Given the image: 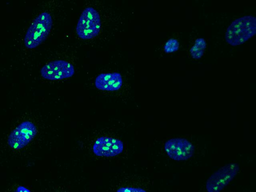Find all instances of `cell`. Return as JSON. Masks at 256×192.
Listing matches in <instances>:
<instances>
[{
  "label": "cell",
  "instance_id": "12",
  "mask_svg": "<svg viewBox=\"0 0 256 192\" xmlns=\"http://www.w3.org/2000/svg\"><path fill=\"white\" fill-rule=\"evenodd\" d=\"M116 192H147L144 190L140 188L122 187L118 188Z\"/></svg>",
  "mask_w": 256,
  "mask_h": 192
},
{
  "label": "cell",
  "instance_id": "3",
  "mask_svg": "<svg viewBox=\"0 0 256 192\" xmlns=\"http://www.w3.org/2000/svg\"><path fill=\"white\" fill-rule=\"evenodd\" d=\"M101 20L98 12L88 6L82 12L76 26V32L79 38L89 40L97 36L101 28Z\"/></svg>",
  "mask_w": 256,
  "mask_h": 192
},
{
  "label": "cell",
  "instance_id": "8",
  "mask_svg": "<svg viewBox=\"0 0 256 192\" xmlns=\"http://www.w3.org/2000/svg\"><path fill=\"white\" fill-rule=\"evenodd\" d=\"M124 149L122 142L117 138L102 136L98 138L93 146L94 154L100 156H114Z\"/></svg>",
  "mask_w": 256,
  "mask_h": 192
},
{
  "label": "cell",
  "instance_id": "1",
  "mask_svg": "<svg viewBox=\"0 0 256 192\" xmlns=\"http://www.w3.org/2000/svg\"><path fill=\"white\" fill-rule=\"evenodd\" d=\"M256 33V18L246 16L236 18L228 26L225 34L226 42L231 46L242 44Z\"/></svg>",
  "mask_w": 256,
  "mask_h": 192
},
{
  "label": "cell",
  "instance_id": "5",
  "mask_svg": "<svg viewBox=\"0 0 256 192\" xmlns=\"http://www.w3.org/2000/svg\"><path fill=\"white\" fill-rule=\"evenodd\" d=\"M37 128L32 122L26 120L18 125L10 134L8 146L14 149H20L27 146L35 137Z\"/></svg>",
  "mask_w": 256,
  "mask_h": 192
},
{
  "label": "cell",
  "instance_id": "4",
  "mask_svg": "<svg viewBox=\"0 0 256 192\" xmlns=\"http://www.w3.org/2000/svg\"><path fill=\"white\" fill-rule=\"evenodd\" d=\"M239 170L240 166L236 163L231 162L222 166L207 180V192H220L232 180Z\"/></svg>",
  "mask_w": 256,
  "mask_h": 192
},
{
  "label": "cell",
  "instance_id": "9",
  "mask_svg": "<svg viewBox=\"0 0 256 192\" xmlns=\"http://www.w3.org/2000/svg\"><path fill=\"white\" fill-rule=\"evenodd\" d=\"M122 82V75L118 72L100 74L94 81L95 86L98 89L111 92L120 89Z\"/></svg>",
  "mask_w": 256,
  "mask_h": 192
},
{
  "label": "cell",
  "instance_id": "13",
  "mask_svg": "<svg viewBox=\"0 0 256 192\" xmlns=\"http://www.w3.org/2000/svg\"><path fill=\"white\" fill-rule=\"evenodd\" d=\"M194 44L197 46L204 50H205L206 46V40H204V39L202 38H197L195 40Z\"/></svg>",
  "mask_w": 256,
  "mask_h": 192
},
{
  "label": "cell",
  "instance_id": "10",
  "mask_svg": "<svg viewBox=\"0 0 256 192\" xmlns=\"http://www.w3.org/2000/svg\"><path fill=\"white\" fill-rule=\"evenodd\" d=\"M179 42L177 40L170 38L168 40L164 46V49L166 53H172L178 50Z\"/></svg>",
  "mask_w": 256,
  "mask_h": 192
},
{
  "label": "cell",
  "instance_id": "2",
  "mask_svg": "<svg viewBox=\"0 0 256 192\" xmlns=\"http://www.w3.org/2000/svg\"><path fill=\"white\" fill-rule=\"evenodd\" d=\"M52 18L50 14L42 12L32 21L27 30L24 38V44L28 48H34L49 35L52 26Z\"/></svg>",
  "mask_w": 256,
  "mask_h": 192
},
{
  "label": "cell",
  "instance_id": "6",
  "mask_svg": "<svg viewBox=\"0 0 256 192\" xmlns=\"http://www.w3.org/2000/svg\"><path fill=\"white\" fill-rule=\"evenodd\" d=\"M74 68L69 62L62 60H54L44 65L40 69L41 76L50 80H56L72 77Z\"/></svg>",
  "mask_w": 256,
  "mask_h": 192
},
{
  "label": "cell",
  "instance_id": "14",
  "mask_svg": "<svg viewBox=\"0 0 256 192\" xmlns=\"http://www.w3.org/2000/svg\"><path fill=\"white\" fill-rule=\"evenodd\" d=\"M14 192H31L28 188L24 186H18Z\"/></svg>",
  "mask_w": 256,
  "mask_h": 192
},
{
  "label": "cell",
  "instance_id": "7",
  "mask_svg": "<svg viewBox=\"0 0 256 192\" xmlns=\"http://www.w3.org/2000/svg\"><path fill=\"white\" fill-rule=\"evenodd\" d=\"M164 150L168 156L176 161L186 160L190 158L194 152V145L184 138H173L164 144Z\"/></svg>",
  "mask_w": 256,
  "mask_h": 192
},
{
  "label": "cell",
  "instance_id": "11",
  "mask_svg": "<svg viewBox=\"0 0 256 192\" xmlns=\"http://www.w3.org/2000/svg\"><path fill=\"white\" fill-rule=\"evenodd\" d=\"M204 51L197 46L194 44L190 50V53L192 58L199 59L203 56Z\"/></svg>",
  "mask_w": 256,
  "mask_h": 192
}]
</instances>
